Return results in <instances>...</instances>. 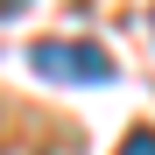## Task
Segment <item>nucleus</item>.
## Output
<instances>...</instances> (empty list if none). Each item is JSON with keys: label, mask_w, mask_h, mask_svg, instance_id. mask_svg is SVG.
I'll list each match as a JSON object with an SVG mask.
<instances>
[{"label": "nucleus", "mask_w": 155, "mask_h": 155, "mask_svg": "<svg viewBox=\"0 0 155 155\" xmlns=\"http://www.w3.org/2000/svg\"><path fill=\"white\" fill-rule=\"evenodd\" d=\"M28 71L35 78H57V85H106V78H113V57L99 42H85V35H49V42L28 49Z\"/></svg>", "instance_id": "1"}, {"label": "nucleus", "mask_w": 155, "mask_h": 155, "mask_svg": "<svg viewBox=\"0 0 155 155\" xmlns=\"http://www.w3.org/2000/svg\"><path fill=\"white\" fill-rule=\"evenodd\" d=\"M120 155H155V127H134V134L120 141Z\"/></svg>", "instance_id": "2"}, {"label": "nucleus", "mask_w": 155, "mask_h": 155, "mask_svg": "<svg viewBox=\"0 0 155 155\" xmlns=\"http://www.w3.org/2000/svg\"><path fill=\"white\" fill-rule=\"evenodd\" d=\"M148 28H155V7H148Z\"/></svg>", "instance_id": "3"}]
</instances>
